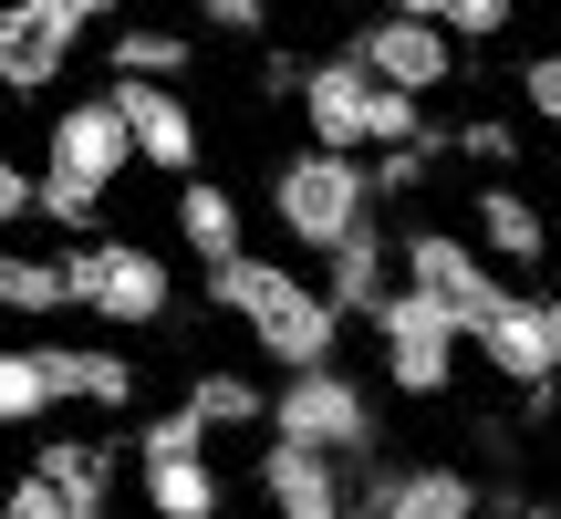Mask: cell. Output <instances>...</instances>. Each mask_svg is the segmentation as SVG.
I'll use <instances>...</instances> for the list:
<instances>
[{
    "label": "cell",
    "mask_w": 561,
    "mask_h": 519,
    "mask_svg": "<svg viewBox=\"0 0 561 519\" xmlns=\"http://www.w3.org/2000/svg\"><path fill=\"white\" fill-rule=\"evenodd\" d=\"M198 21H208V32H229V42H261L271 32V0H198Z\"/></svg>",
    "instance_id": "83f0119b"
},
{
    "label": "cell",
    "mask_w": 561,
    "mask_h": 519,
    "mask_svg": "<svg viewBox=\"0 0 561 519\" xmlns=\"http://www.w3.org/2000/svg\"><path fill=\"white\" fill-rule=\"evenodd\" d=\"M83 32H94V0H0V94H53Z\"/></svg>",
    "instance_id": "8fae6325"
},
{
    "label": "cell",
    "mask_w": 561,
    "mask_h": 519,
    "mask_svg": "<svg viewBox=\"0 0 561 519\" xmlns=\"http://www.w3.org/2000/svg\"><path fill=\"white\" fill-rule=\"evenodd\" d=\"M271 437L322 447V458H375V395L343 364H301V374L271 384Z\"/></svg>",
    "instance_id": "ba28073f"
},
{
    "label": "cell",
    "mask_w": 561,
    "mask_h": 519,
    "mask_svg": "<svg viewBox=\"0 0 561 519\" xmlns=\"http://www.w3.org/2000/svg\"><path fill=\"white\" fill-rule=\"evenodd\" d=\"M291 104H301V136L333 146V157H375V146H416V136H437V125H426V104L396 94V83H375L354 53L301 62Z\"/></svg>",
    "instance_id": "3957f363"
},
{
    "label": "cell",
    "mask_w": 561,
    "mask_h": 519,
    "mask_svg": "<svg viewBox=\"0 0 561 519\" xmlns=\"http://www.w3.org/2000/svg\"><path fill=\"white\" fill-rule=\"evenodd\" d=\"M541 301H551V333H561V280H551V291H541Z\"/></svg>",
    "instance_id": "4dcf8cb0"
},
{
    "label": "cell",
    "mask_w": 561,
    "mask_h": 519,
    "mask_svg": "<svg viewBox=\"0 0 561 519\" xmlns=\"http://www.w3.org/2000/svg\"><path fill=\"white\" fill-rule=\"evenodd\" d=\"M468 240L489 250V270H551V208L500 166V177L468 187Z\"/></svg>",
    "instance_id": "2e32d148"
},
{
    "label": "cell",
    "mask_w": 561,
    "mask_h": 519,
    "mask_svg": "<svg viewBox=\"0 0 561 519\" xmlns=\"http://www.w3.org/2000/svg\"><path fill=\"white\" fill-rule=\"evenodd\" d=\"M62 395H53V364L42 343H0V426H53Z\"/></svg>",
    "instance_id": "cb8c5ba5"
},
{
    "label": "cell",
    "mask_w": 561,
    "mask_h": 519,
    "mask_svg": "<svg viewBox=\"0 0 561 519\" xmlns=\"http://www.w3.org/2000/svg\"><path fill=\"white\" fill-rule=\"evenodd\" d=\"M510 21H520V0H437V32H458L468 53L479 42H510Z\"/></svg>",
    "instance_id": "484cf974"
},
{
    "label": "cell",
    "mask_w": 561,
    "mask_h": 519,
    "mask_svg": "<svg viewBox=\"0 0 561 519\" xmlns=\"http://www.w3.org/2000/svg\"><path fill=\"white\" fill-rule=\"evenodd\" d=\"M437 146H458V157H479L489 177H500V166H520V125H510V115H458V125H447Z\"/></svg>",
    "instance_id": "d4e9b609"
},
{
    "label": "cell",
    "mask_w": 561,
    "mask_h": 519,
    "mask_svg": "<svg viewBox=\"0 0 561 519\" xmlns=\"http://www.w3.org/2000/svg\"><path fill=\"white\" fill-rule=\"evenodd\" d=\"M187 416H198L208 437H250V426H271V384L208 364V374H187Z\"/></svg>",
    "instance_id": "603a6c76"
},
{
    "label": "cell",
    "mask_w": 561,
    "mask_h": 519,
    "mask_svg": "<svg viewBox=\"0 0 561 519\" xmlns=\"http://www.w3.org/2000/svg\"><path fill=\"white\" fill-rule=\"evenodd\" d=\"M104 94H115L125 136H136V166H157V177H198L208 125H198V104H187L178 83H136V73H115Z\"/></svg>",
    "instance_id": "9a60e30c"
},
{
    "label": "cell",
    "mask_w": 561,
    "mask_h": 519,
    "mask_svg": "<svg viewBox=\"0 0 561 519\" xmlns=\"http://www.w3.org/2000/svg\"><path fill=\"white\" fill-rule=\"evenodd\" d=\"M53 312H73L62 250H0V322H53Z\"/></svg>",
    "instance_id": "44dd1931"
},
{
    "label": "cell",
    "mask_w": 561,
    "mask_h": 519,
    "mask_svg": "<svg viewBox=\"0 0 561 519\" xmlns=\"http://www.w3.org/2000/svg\"><path fill=\"white\" fill-rule=\"evenodd\" d=\"M520 115H530V125H551V136H561V42H551V53H530V62H520Z\"/></svg>",
    "instance_id": "4316f807"
},
{
    "label": "cell",
    "mask_w": 561,
    "mask_h": 519,
    "mask_svg": "<svg viewBox=\"0 0 561 519\" xmlns=\"http://www.w3.org/2000/svg\"><path fill=\"white\" fill-rule=\"evenodd\" d=\"M62 270H73V312L104 322V333H157V322L178 312V270H167V250H146V240L83 229V240L62 250Z\"/></svg>",
    "instance_id": "5b68a950"
},
{
    "label": "cell",
    "mask_w": 561,
    "mask_h": 519,
    "mask_svg": "<svg viewBox=\"0 0 561 519\" xmlns=\"http://www.w3.org/2000/svg\"><path fill=\"white\" fill-rule=\"evenodd\" d=\"M136 499L157 519H219L229 509V468H219V437H208L187 405L136 426Z\"/></svg>",
    "instance_id": "8992f818"
},
{
    "label": "cell",
    "mask_w": 561,
    "mask_h": 519,
    "mask_svg": "<svg viewBox=\"0 0 561 519\" xmlns=\"http://www.w3.org/2000/svg\"><path fill=\"white\" fill-rule=\"evenodd\" d=\"M364 333H375V354H385V384H396V395H416V405H437L447 384H458V354H468V333L458 322L437 312V301L426 291H385L375 312H364Z\"/></svg>",
    "instance_id": "9c48e42d"
},
{
    "label": "cell",
    "mask_w": 561,
    "mask_h": 519,
    "mask_svg": "<svg viewBox=\"0 0 561 519\" xmlns=\"http://www.w3.org/2000/svg\"><path fill=\"white\" fill-rule=\"evenodd\" d=\"M343 53H354L375 83H396V94H416V104H426V94H447V83H458L468 42H458V32H437V21H416V11H375L354 42H343Z\"/></svg>",
    "instance_id": "4fadbf2b"
},
{
    "label": "cell",
    "mask_w": 561,
    "mask_h": 519,
    "mask_svg": "<svg viewBox=\"0 0 561 519\" xmlns=\"http://www.w3.org/2000/svg\"><path fill=\"white\" fill-rule=\"evenodd\" d=\"M385 11H416V21H437V0H385Z\"/></svg>",
    "instance_id": "f546056e"
},
{
    "label": "cell",
    "mask_w": 561,
    "mask_h": 519,
    "mask_svg": "<svg viewBox=\"0 0 561 519\" xmlns=\"http://www.w3.org/2000/svg\"><path fill=\"white\" fill-rule=\"evenodd\" d=\"M42 364H53L62 405H94V416H125V405H136V364H125L115 343H42Z\"/></svg>",
    "instance_id": "d6986e66"
},
{
    "label": "cell",
    "mask_w": 561,
    "mask_h": 519,
    "mask_svg": "<svg viewBox=\"0 0 561 519\" xmlns=\"http://www.w3.org/2000/svg\"><path fill=\"white\" fill-rule=\"evenodd\" d=\"M250 488H261V509H271V519H354L343 458H322V447H291V437H271L261 458H250Z\"/></svg>",
    "instance_id": "e0dca14e"
},
{
    "label": "cell",
    "mask_w": 561,
    "mask_h": 519,
    "mask_svg": "<svg viewBox=\"0 0 561 519\" xmlns=\"http://www.w3.org/2000/svg\"><path fill=\"white\" fill-rule=\"evenodd\" d=\"M104 11H136V0H94V21H104Z\"/></svg>",
    "instance_id": "1f68e13d"
},
{
    "label": "cell",
    "mask_w": 561,
    "mask_h": 519,
    "mask_svg": "<svg viewBox=\"0 0 561 519\" xmlns=\"http://www.w3.org/2000/svg\"><path fill=\"white\" fill-rule=\"evenodd\" d=\"M115 499V447L104 437H42L32 468L0 488V519H104Z\"/></svg>",
    "instance_id": "30bf717a"
},
{
    "label": "cell",
    "mask_w": 561,
    "mask_h": 519,
    "mask_svg": "<svg viewBox=\"0 0 561 519\" xmlns=\"http://www.w3.org/2000/svg\"><path fill=\"white\" fill-rule=\"evenodd\" d=\"M104 62H115V73H136V83H178L187 62H198V42H187L178 21H136V11H125L115 42H104Z\"/></svg>",
    "instance_id": "7402d4cb"
},
{
    "label": "cell",
    "mask_w": 561,
    "mask_h": 519,
    "mask_svg": "<svg viewBox=\"0 0 561 519\" xmlns=\"http://www.w3.org/2000/svg\"><path fill=\"white\" fill-rule=\"evenodd\" d=\"M178 240L198 250V270H219V260L250 250V219H240V198L219 177H178Z\"/></svg>",
    "instance_id": "ffe728a7"
},
{
    "label": "cell",
    "mask_w": 561,
    "mask_h": 519,
    "mask_svg": "<svg viewBox=\"0 0 561 519\" xmlns=\"http://www.w3.org/2000/svg\"><path fill=\"white\" fill-rule=\"evenodd\" d=\"M396 280H405V291H426L447 322H458V333H468V322H479L489 301L510 291V280L489 270V250L468 240V229H405V240H396Z\"/></svg>",
    "instance_id": "7c38bea8"
},
{
    "label": "cell",
    "mask_w": 561,
    "mask_h": 519,
    "mask_svg": "<svg viewBox=\"0 0 561 519\" xmlns=\"http://www.w3.org/2000/svg\"><path fill=\"white\" fill-rule=\"evenodd\" d=\"M21 219H32V166L0 146V229H21Z\"/></svg>",
    "instance_id": "f1b7e54d"
},
{
    "label": "cell",
    "mask_w": 561,
    "mask_h": 519,
    "mask_svg": "<svg viewBox=\"0 0 561 519\" xmlns=\"http://www.w3.org/2000/svg\"><path fill=\"white\" fill-rule=\"evenodd\" d=\"M479 509H489V488L458 458H385L354 488V519H479Z\"/></svg>",
    "instance_id": "5bb4252c"
},
{
    "label": "cell",
    "mask_w": 561,
    "mask_h": 519,
    "mask_svg": "<svg viewBox=\"0 0 561 519\" xmlns=\"http://www.w3.org/2000/svg\"><path fill=\"white\" fill-rule=\"evenodd\" d=\"M468 354H479L500 384H520L530 426H551V405H561V333H551L541 291H500L479 322H468Z\"/></svg>",
    "instance_id": "52a82bcc"
},
{
    "label": "cell",
    "mask_w": 561,
    "mask_h": 519,
    "mask_svg": "<svg viewBox=\"0 0 561 519\" xmlns=\"http://www.w3.org/2000/svg\"><path fill=\"white\" fill-rule=\"evenodd\" d=\"M125 166H136V136H125L115 94L53 104V125H42V166H32V219H53L62 240H83V229L104 219V198H115Z\"/></svg>",
    "instance_id": "6da1fadb"
},
{
    "label": "cell",
    "mask_w": 561,
    "mask_h": 519,
    "mask_svg": "<svg viewBox=\"0 0 561 519\" xmlns=\"http://www.w3.org/2000/svg\"><path fill=\"white\" fill-rule=\"evenodd\" d=\"M364 219H375V177H364V157L291 146V157L271 166V229H280L301 260H322L333 240H354Z\"/></svg>",
    "instance_id": "277c9868"
},
{
    "label": "cell",
    "mask_w": 561,
    "mask_h": 519,
    "mask_svg": "<svg viewBox=\"0 0 561 519\" xmlns=\"http://www.w3.org/2000/svg\"><path fill=\"white\" fill-rule=\"evenodd\" d=\"M385 291H396V240H385V219H364L354 240L322 250V301H333L343 322H364Z\"/></svg>",
    "instance_id": "ac0fdd59"
},
{
    "label": "cell",
    "mask_w": 561,
    "mask_h": 519,
    "mask_svg": "<svg viewBox=\"0 0 561 519\" xmlns=\"http://www.w3.org/2000/svg\"><path fill=\"white\" fill-rule=\"evenodd\" d=\"M208 301H219V312L261 343L280 374H301V364H333V354H343V312L322 301V280L291 270V260H261V250L219 260V270H208Z\"/></svg>",
    "instance_id": "7a4b0ae2"
}]
</instances>
